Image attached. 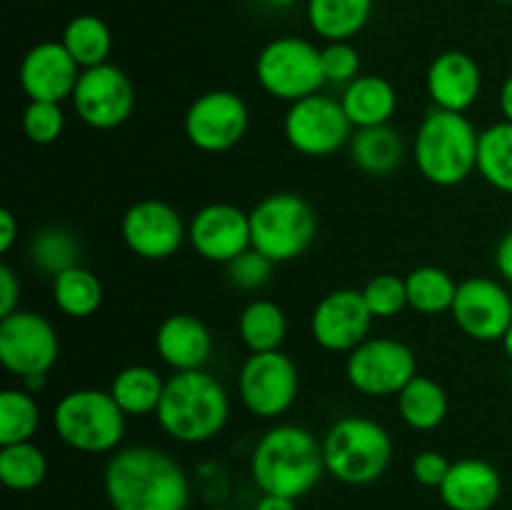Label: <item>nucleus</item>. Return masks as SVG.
Returning a JSON list of instances; mask_svg holds the SVG:
<instances>
[{"label": "nucleus", "mask_w": 512, "mask_h": 510, "mask_svg": "<svg viewBox=\"0 0 512 510\" xmlns=\"http://www.w3.org/2000/svg\"><path fill=\"white\" fill-rule=\"evenodd\" d=\"M238 335L250 353L280 350L288 338V315L275 300L253 298L240 310Z\"/></svg>", "instance_id": "28"}, {"label": "nucleus", "mask_w": 512, "mask_h": 510, "mask_svg": "<svg viewBox=\"0 0 512 510\" xmlns=\"http://www.w3.org/2000/svg\"><path fill=\"white\" fill-rule=\"evenodd\" d=\"M80 253H83V245L78 235L65 225H45L30 238L28 245V258L33 268L50 278L80 265Z\"/></svg>", "instance_id": "32"}, {"label": "nucleus", "mask_w": 512, "mask_h": 510, "mask_svg": "<svg viewBox=\"0 0 512 510\" xmlns=\"http://www.w3.org/2000/svg\"><path fill=\"white\" fill-rule=\"evenodd\" d=\"M438 493L448 510H493L503 498V475L483 458H460L450 465Z\"/></svg>", "instance_id": "22"}, {"label": "nucleus", "mask_w": 512, "mask_h": 510, "mask_svg": "<svg viewBox=\"0 0 512 510\" xmlns=\"http://www.w3.org/2000/svg\"><path fill=\"white\" fill-rule=\"evenodd\" d=\"M255 78L270 98L288 105L320 93L325 85L320 48L298 35L270 40L255 60Z\"/></svg>", "instance_id": "8"}, {"label": "nucleus", "mask_w": 512, "mask_h": 510, "mask_svg": "<svg viewBox=\"0 0 512 510\" xmlns=\"http://www.w3.org/2000/svg\"><path fill=\"white\" fill-rule=\"evenodd\" d=\"M495 270H498L505 283L512 285V228L498 240V248H495Z\"/></svg>", "instance_id": "42"}, {"label": "nucleus", "mask_w": 512, "mask_h": 510, "mask_svg": "<svg viewBox=\"0 0 512 510\" xmlns=\"http://www.w3.org/2000/svg\"><path fill=\"white\" fill-rule=\"evenodd\" d=\"M80 65L65 50L60 40H43L23 55L18 80L28 100H50L63 103L73 98L80 78Z\"/></svg>", "instance_id": "19"}, {"label": "nucleus", "mask_w": 512, "mask_h": 510, "mask_svg": "<svg viewBox=\"0 0 512 510\" xmlns=\"http://www.w3.org/2000/svg\"><path fill=\"white\" fill-rule=\"evenodd\" d=\"M450 318L478 343H500L512 325V295L500 280L473 275L458 283Z\"/></svg>", "instance_id": "16"}, {"label": "nucleus", "mask_w": 512, "mask_h": 510, "mask_svg": "<svg viewBox=\"0 0 512 510\" xmlns=\"http://www.w3.org/2000/svg\"><path fill=\"white\" fill-rule=\"evenodd\" d=\"M238 393L250 415L260 420H278L298 400V365L283 350L250 353L240 365Z\"/></svg>", "instance_id": "9"}, {"label": "nucleus", "mask_w": 512, "mask_h": 510, "mask_svg": "<svg viewBox=\"0 0 512 510\" xmlns=\"http://www.w3.org/2000/svg\"><path fill=\"white\" fill-rule=\"evenodd\" d=\"M350 160L360 173L370 178H388L403 165L408 148L393 125H373V128L353 130L348 143Z\"/></svg>", "instance_id": "23"}, {"label": "nucleus", "mask_w": 512, "mask_h": 510, "mask_svg": "<svg viewBox=\"0 0 512 510\" xmlns=\"http://www.w3.org/2000/svg\"><path fill=\"white\" fill-rule=\"evenodd\" d=\"M60 43L65 45L80 70L95 68V65L108 63L110 50H113V33H110L108 23L93 13L75 15L68 20Z\"/></svg>", "instance_id": "30"}, {"label": "nucleus", "mask_w": 512, "mask_h": 510, "mask_svg": "<svg viewBox=\"0 0 512 510\" xmlns=\"http://www.w3.org/2000/svg\"><path fill=\"white\" fill-rule=\"evenodd\" d=\"M500 343H503V350H505V355H508L510 358V363H512V325L508 328V333H505V338L500 340Z\"/></svg>", "instance_id": "46"}, {"label": "nucleus", "mask_w": 512, "mask_h": 510, "mask_svg": "<svg viewBox=\"0 0 512 510\" xmlns=\"http://www.w3.org/2000/svg\"><path fill=\"white\" fill-rule=\"evenodd\" d=\"M58 355V333L45 315L20 308L0 318V363L20 383L48 378Z\"/></svg>", "instance_id": "11"}, {"label": "nucleus", "mask_w": 512, "mask_h": 510, "mask_svg": "<svg viewBox=\"0 0 512 510\" xmlns=\"http://www.w3.org/2000/svg\"><path fill=\"white\" fill-rule=\"evenodd\" d=\"M478 173L490 188L512 195V123L508 120L480 130Z\"/></svg>", "instance_id": "33"}, {"label": "nucleus", "mask_w": 512, "mask_h": 510, "mask_svg": "<svg viewBox=\"0 0 512 510\" xmlns=\"http://www.w3.org/2000/svg\"><path fill=\"white\" fill-rule=\"evenodd\" d=\"M188 243L208 263L228 265L253 248L250 213L233 203H208L188 220Z\"/></svg>", "instance_id": "18"}, {"label": "nucleus", "mask_w": 512, "mask_h": 510, "mask_svg": "<svg viewBox=\"0 0 512 510\" xmlns=\"http://www.w3.org/2000/svg\"><path fill=\"white\" fill-rule=\"evenodd\" d=\"M205 510H233V508H228V505H210V508Z\"/></svg>", "instance_id": "48"}, {"label": "nucleus", "mask_w": 512, "mask_h": 510, "mask_svg": "<svg viewBox=\"0 0 512 510\" xmlns=\"http://www.w3.org/2000/svg\"><path fill=\"white\" fill-rule=\"evenodd\" d=\"M273 268V260L265 258L255 248H250L225 265V278H228L230 288L238 290V293H258V290H263L270 283Z\"/></svg>", "instance_id": "38"}, {"label": "nucleus", "mask_w": 512, "mask_h": 510, "mask_svg": "<svg viewBox=\"0 0 512 510\" xmlns=\"http://www.w3.org/2000/svg\"><path fill=\"white\" fill-rule=\"evenodd\" d=\"M418 375L413 348L395 338H368L345 358L350 388L368 398L398 395Z\"/></svg>", "instance_id": "12"}, {"label": "nucleus", "mask_w": 512, "mask_h": 510, "mask_svg": "<svg viewBox=\"0 0 512 510\" xmlns=\"http://www.w3.org/2000/svg\"><path fill=\"white\" fill-rule=\"evenodd\" d=\"M53 303L68 318L85 320L103 305V283L90 268L75 265L53 278Z\"/></svg>", "instance_id": "29"}, {"label": "nucleus", "mask_w": 512, "mask_h": 510, "mask_svg": "<svg viewBox=\"0 0 512 510\" xmlns=\"http://www.w3.org/2000/svg\"><path fill=\"white\" fill-rule=\"evenodd\" d=\"M323 475V440L303 425H273L250 453V478L260 493L300 500L318 488Z\"/></svg>", "instance_id": "2"}, {"label": "nucleus", "mask_w": 512, "mask_h": 510, "mask_svg": "<svg viewBox=\"0 0 512 510\" xmlns=\"http://www.w3.org/2000/svg\"><path fill=\"white\" fill-rule=\"evenodd\" d=\"M495 3H512V0H495Z\"/></svg>", "instance_id": "49"}, {"label": "nucleus", "mask_w": 512, "mask_h": 510, "mask_svg": "<svg viewBox=\"0 0 512 510\" xmlns=\"http://www.w3.org/2000/svg\"><path fill=\"white\" fill-rule=\"evenodd\" d=\"M20 278L8 263L0 265V318L20 310Z\"/></svg>", "instance_id": "41"}, {"label": "nucleus", "mask_w": 512, "mask_h": 510, "mask_svg": "<svg viewBox=\"0 0 512 510\" xmlns=\"http://www.w3.org/2000/svg\"><path fill=\"white\" fill-rule=\"evenodd\" d=\"M70 103L88 128L115 130L133 115L135 88L125 70L113 63H103L80 73Z\"/></svg>", "instance_id": "14"}, {"label": "nucleus", "mask_w": 512, "mask_h": 510, "mask_svg": "<svg viewBox=\"0 0 512 510\" xmlns=\"http://www.w3.org/2000/svg\"><path fill=\"white\" fill-rule=\"evenodd\" d=\"M498 105H500V113H503V120L512 123V73L503 80V85H500Z\"/></svg>", "instance_id": "45"}, {"label": "nucleus", "mask_w": 512, "mask_h": 510, "mask_svg": "<svg viewBox=\"0 0 512 510\" xmlns=\"http://www.w3.org/2000/svg\"><path fill=\"white\" fill-rule=\"evenodd\" d=\"M373 0H308V23L325 43L353 40L368 25Z\"/></svg>", "instance_id": "27"}, {"label": "nucleus", "mask_w": 512, "mask_h": 510, "mask_svg": "<svg viewBox=\"0 0 512 510\" xmlns=\"http://www.w3.org/2000/svg\"><path fill=\"white\" fill-rule=\"evenodd\" d=\"M20 235V225H18V218L13 215V210L3 208L0 210V253H10L15 245V240H18Z\"/></svg>", "instance_id": "43"}, {"label": "nucleus", "mask_w": 512, "mask_h": 510, "mask_svg": "<svg viewBox=\"0 0 512 510\" xmlns=\"http://www.w3.org/2000/svg\"><path fill=\"white\" fill-rule=\"evenodd\" d=\"M265 3H270L273 8H290V5H295L298 0H265Z\"/></svg>", "instance_id": "47"}, {"label": "nucleus", "mask_w": 512, "mask_h": 510, "mask_svg": "<svg viewBox=\"0 0 512 510\" xmlns=\"http://www.w3.org/2000/svg\"><path fill=\"white\" fill-rule=\"evenodd\" d=\"M318 213L298 193L280 190L265 195L250 210L253 248L275 265L303 258L318 238Z\"/></svg>", "instance_id": "7"}, {"label": "nucleus", "mask_w": 512, "mask_h": 510, "mask_svg": "<svg viewBox=\"0 0 512 510\" xmlns=\"http://www.w3.org/2000/svg\"><path fill=\"white\" fill-rule=\"evenodd\" d=\"M103 490L113 510H188L190 480L183 465L155 445H125L110 453Z\"/></svg>", "instance_id": "1"}, {"label": "nucleus", "mask_w": 512, "mask_h": 510, "mask_svg": "<svg viewBox=\"0 0 512 510\" xmlns=\"http://www.w3.org/2000/svg\"><path fill=\"white\" fill-rule=\"evenodd\" d=\"M128 415L110 390L78 388L65 393L53 408V430L75 453L105 455L123 448Z\"/></svg>", "instance_id": "6"}, {"label": "nucleus", "mask_w": 512, "mask_h": 510, "mask_svg": "<svg viewBox=\"0 0 512 510\" xmlns=\"http://www.w3.org/2000/svg\"><path fill=\"white\" fill-rule=\"evenodd\" d=\"M110 395L128 418L155 415L165 390V378L150 365H125L110 380Z\"/></svg>", "instance_id": "25"}, {"label": "nucleus", "mask_w": 512, "mask_h": 510, "mask_svg": "<svg viewBox=\"0 0 512 510\" xmlns=\"http://www.w3.org/2000/svg\"><path fill=\"white\" fill-rule=\"evenodd\" d=\"M155 420L175 443H210L228 425L230 395L225 385L205 368L173 373L165 380Z\"/></svg>", "instance_id": "3"}, {"label": "nucleus", "mask_w": 512, "mask_h": 510, "mask_svg": "<svg viewBox=\"0 0 512 510\" xmlns=\"http://www.w3.org/2000/svg\"><path fill=\"white\" fill-rule=\"evenodd\" d=\"M450 460L440 450H420L410 463V475L423 488H440L450 470Z\"/></svg>", "instance_id": "40"}, {"label": "nucleus", "mask_w": 512, "mask_h": 510, "mask_svg": "<svg viewBox=\"0 0 512 510\" xmlns=\"http://www.w3.org/2000/svg\"><path fill=\"white\" fill-rule=\"evenodd\" d=\"M405 288H408V308L420 315L450 313L458 293L453 275L438 265H420L410 270L405 275Z\"/></svg>", "instance_id": "31"}, {"label": "nucleus", "mask_w": 512, "mask_h": 510, "mask_svg": "<svg viewBox=\"0 0 512 510\" xmlns=\"http://www.w3.org/2000/svg\"><path fill=\"white\" fill-rule=\"evenodd\" d=\"M338 100L355 130L388 125L398 110V93L383 75H360L345 85Z\"/></svg>", "instance_id": "24"}, {"label": "nucleus", "mask_w": 512, "mask_h": 510, "mask_svg": "<svg viewBox=\"0 0 512 510\" xmlns=\"http://www.w3.org/2000/svg\"><path fill=\"white\" fill-rule=\"evenodd\" d=\"M253 510H298V500L283 498V495H268L263 493L255 503Z\"/></svg>", "instance_id": "44"}, {"label": "nucleus", "mask_w": 512, "mask_h": 510, "mask_svg": "<svg viewBox=\"0 0 512 510\" xmlns=\"http://www.w3.org/2000/svg\"><path fill=\"white\" fill-rule=\"evenodd\" d=\"M363 298L375 320L398 318L408 308V288L405 278L395 273H378L365 283Z\"/></svg>", "instance_id": "36"}, {"label": "nucleus", "mask_w": 512, "mask_h": 510, "mask_svg": "<svg viewBox=\"0 0 512 510\" xmlns=\"http://www.w3.org/2000/svg\"><path fill=\"white\" fill-rule=\"evenodd\" d=\"M425 90L433 108L450 113H468L483 93V70L478 60L463 50H445L435 55L425 75Z\"/></svg>", "instance_id": "20"}, {"label": "nucleus", "mask_w": 512, "mask_h": 510, "mask_svg": "<svg viewBox=\"0 0 512 510\" xmlns=\"http://www.w3.org/2000/svg\"><path fill=\"white\" fill-rule=\"evenodd\" d=\"M320 63H323L325 83L330 85H350L360 78V53L350 40H335L320 48Z\"/></svg>", "instance_id": "39"}, {"label": "nucleus", "mask_w": 512, "mask_h": 510, "mask_svg": "<svg viewBox=\"0 0 512 510\" xmlns=\"http://www.w3.org/2000/svg\"><path fill=\"white\" fill-rule=\"evenodd\" d=\"M353 130L340 100L323 93L290 103L283 118L285 140L305 158H330L350 143Z\"/></svg>", "instance_id": "10"}, {"label": "nucleus", "mask_w": 512, "mask_h": 510, "mask_svg": "<svg viewBox=\"0 0 512 510\" xmlns=\"http://www.w3.org/2000/svg\"><path fill=\"white\" fill-rule=\"evenodd\" d=\"M373 320L363 290L338 288L315 303L310 313V335L315 345L328 353H350L370 338Z\"/></svg>", "instance_id": "17"}, {"label": "nucleus", "mask_w": 512, "mask_h": 510, "mask_svg": "<svg viewBox=\"0 0 512 510\" xmlns=\"http://www.w3.org/2000/svg\"><path fill=\"white\" fill-rule=\"evenodd\" d=\"M65 113L63 103L50 100H28L23 110V133L30 143L50 145L63 135Z\"/></svg>", "instance_id": "37"}, {"label": "nucleus", "mask_w": 512, "mask_h": 510, "mask_svg": "<svg viewBox=\"0 0 512 510\" xmlns=\"http://www.w3.org/2000/svg\"><path fill=\"white\" fill-rule=\"evenodd\" d=\"M155 353L173 373L203 370L213 355V333L193 313H170L155 330Z\"/></svg>", "instance_id": "21"}, {"label": "nucleus", "mask_w": 512, "mask_h": 510, "mask_svg": "<svg viewBox=\"0 0 512 510\" xmlns=\"http://www.w3.org/2000/svg\"><path fill=\"white\" fill-rule=\"evenodd\" d=\"M395 398H398V413L403 423L418 433L440 428L448 418V393L438 380L428 378V375H415Z\"/></svg>", "instance_id": "26"}, {"label": "nucleus", "mask_w": 512, "mask_h": 510, "mask_svg": "<svg viewBox=\"0 0 512 510\" xmlns=\"http://www.w3.org/2000/svg\"><path fill=\"white\" fill-rule=\"evenodd\" d=\"M325 470L343 485H370L393 460V438L378 420L365 415L338 418L323 435Z\"/></svg>", "instance_id": "5"}, {"label": "nucleus", "mask_w": 512, "mask_h": 510, "mask_svg": "<svg viewBox=\"0 0 512 510\" xmlns=\"http://www.w3.org/2000/svg\"><path fill=\"white\" fill-rule=\"evenodd\" d=\"M250 125L248 103L233 90H208L188 105L185 138L200 153H225L245 138Z\"/></svg>", "instance_id": "13"}, {"label": "nucleus", "mask_w": 512, "mask_h": 510, "mask_svg": "<svg viewBox=\"0 0 512 510\" xmlns=\"http://www.w3.org/2000/svg\"><path fill=\"white\" fill-rule=\"evenodd\" d=\"M48 478V455L33 440L0 445V480L13 493H30Z\"/></svg>", "instance_id": "34"}, {"label": "nucleus", "mask_w": 512, "mask_h": 510, "mask_svg": "<svg viewBox=\"0 0 512 510\" xmlns=\"http://www.w3.org/2000/svg\"><path fill=\"white\" fill-rule=\"evenodd\" d=\"M480 130L465 113L430 108L415 130V168L438 188H455L478 173Z\"/></svg>", "instance_id": "4"}, {"label": "nucleus", "mask_w": 512, "mask_h": 510, "mask_svg": "<svg viewBox=\"0 0 512 510\" xmlns=\"http://www.w3.org/2000/svg\"><path fill=\"white\" fill-rule=\"evenodd\" d=\"M40 428V405L35 393L20 388H5L0 393V445L33 440Z\"/></svg>", "instance_id": "35"}, {"label": "nucleus", "mask_w": 512, "mask_h": 510, "mask_svg": "<svg viewBox=\"0 0 512 510\" xmlns=\"http://www.w3.org/2000/svg\"><path fill=\"white\" fill-rule=\"evenodd\" d=\"M120 238L140 260H168L188 243V223L170 203L143 198L120 218Z\"/></svg>", "instance_id": "15"}]
</instances>
